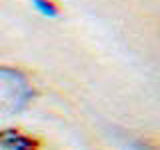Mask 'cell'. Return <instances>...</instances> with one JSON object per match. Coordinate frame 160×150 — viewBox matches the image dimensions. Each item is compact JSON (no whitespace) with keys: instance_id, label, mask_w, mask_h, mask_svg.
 I'll list each match as a JSON object with an SVG mask.
<instances>
[{"instance_id":"1","label":"cell","mask_w":160,"mask_h":150,"mask_svg":"<svg viewBox=\"0 0 160 150\" xmlns=\"http://www.w3.org/2000/svg\"><path fill=\"white\" fill-rule=\"evenodd\" d=\"M40 140L20 132V130H2L0 132V150H38Z\"/></svg>"},{"instance_id":"3","label":"cell","mask_w":160,"mask_h":150,"mask_svg":"<svg viewBox=\"0 0 160 150\" xmlns=\"http://www.w3.org/2000/svg\"><path fill=\"white\" fill-rule=\"evenodd\" d=\"M34 6H36L38 12H42L44 16H58V6L52 2V0H32Z\"/></svg>"},{"instance_id":"2","label":"cell","mask_w":160,"mask_h":150,"mask_svg":"<svg viewBox=\"0 0 160 150\" xmlns=\"http://www.w3.org/2000/svg\"><path fill=\"white\" fill-rule=\"evenodd\" d=\"M0 78L8 80L12 84V88L16 90V96H18V106H24L30 98H32V88L28 84V78L24 76L20 70L16 68H10V66H0Z\"/></svg>"}]
</instances>
